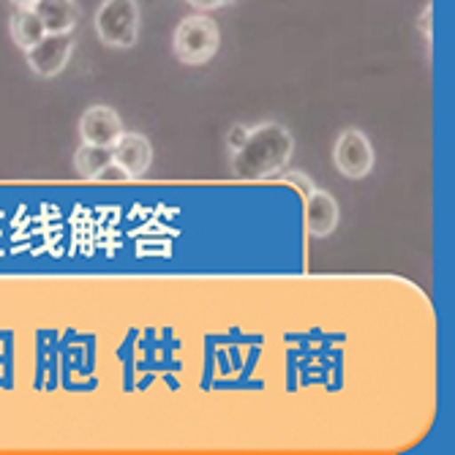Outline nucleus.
Instances as JSON below:
<instances>
[{"label": "nucleus", "instance_id": "f257e3e1", "mask_svg": "<svg viewBox=\"0 0 455 455\" xmlns=\"http://www.w3.org/2000/svg\"><path fill=\"white\" fill-rule=\"evenodd\" d=\"M295 153V137L283 123H259L251 126L243 145L229 156L232 178L237 180H267L283 175Z\"/></svg>", "mask_w": 455, "mask_h": 455}, {"label": "nucleus", "instance_id": "f03ea898", "mask_svg": "<svg viewBox=\"0 0 455 455\" xmlns=\"http://www.w3.org/2000/svg\"><path fill=\"white\" fill-rule=\"evenodd\" d=\"M219 44H221L219 25L211 17H204V14L186 17L178 25L175 38H172L175 58L180 63H186V66H202V63H208L219 52Z\"/></svg>", "mask_w": 455, "mask_h": 455}, {"label": "nucleus", "instance_id": "7ed1b4c3", "mask_svg": "<svg viewBox=\"0 0 455 455\" xmlns=\"http://www.w3.org/2000/svg\"><path fill=\"white\" fill-rule=\"evenodd\" d=\"M96 33L107 47H134L140 38V4L137 0H104L96 12Z\"/></svg>", "mask_w": 455, "mask_h": 455}, {"label": "nucleus", "instance_id": "20e7f679", "mask_svg": "<svg viewBox=\"0 0 455 455\" xmlns=\"http://www.w3.org/2000/svg\"><path fill=\"white\" fill-rule=\"evenodd\" d=\"M374 145L360 129H344L333 145V164L336 170L349 180H363L374 170Z\"/></svg>", "mask_w": 455, "mask_h": 455}, {"label": "nucleus", "instance_id": "39448f33", "mask_svg": "<svg viewBox=\"0 0 455 455\" xmlns=\"http://www.w3.org/2000/svg\"><path fill=\"white\" fill-rule=\"evenodd\" d=\"M71 52H74V38H71V33H47L44 38L38 41V44H33L30 50H25L30 71L36 76H41V79L58 76L66 68Z\"/></svg>", "mask_w": 455, "mask_h": 455}, {"label": "nucleus", "instance_id": "423d86ee", "mask_svg": "<svg viewBox=\"0 0 455 455\" xmlns=\"http://www.w3.org/2000/svg\"><path fill=\"white\" fill-rule=\"evenodd\" d=\"M112 164L123 170L126 180H142L153 164V145L145 134L123 132L112 145Z\"/></svg>", "mask_w": 455, "mask_h": 455}, {"label": "nucleus", "instance_id": "0eeeda50", "mask_svg": "<svg viewBox=\"0 0 455 455\" xmlns=\"http://www.w3.org/2000/svg\"><path fill=\"white\" fill-rule=\"evenodd\" d=\"M120 134H123V120L112 107L96 104V107L85 109V115L79 117V137L88 145L112 148Z\"/></svg>", "mask_w": 455, "mask_h": 455}, {"label": "nucleus", "instance_id": "6e6552de", "mask_svg": "<svg viewBox=\"0 0 455 455\" xmlns=\"http://www.w3.org/2000/svg\"><path fill=\"white\" fill-rule=\"evenodd\" d=\"M339 202L336 196L324 191V188H314L306 196V232L311 237H327L333 235L339 227Z\"/></svg>", "mask_w": 455, "mask_h": 455}, {"label": "nucleus", "instance_id": "1a4fd4ad", "mask_svg": "<svg viewBox=\"0 0 455 455\" xmlns=\"http://www.w3.org/2000/svg\"><path fill=\"white\" fill-rule=\"evenodd\" d=\"M47 33H71L79 22V4L76 0H36L30 6Z\"/></svg>", "mask_w": 455, "mask_h": 455}, {"label": "nucleus", "instance_id": "9d476101", "mask_svg": "<svg viewBox=\"0 0 455 455\" xmlns=\"http://www.w3.org/2000/svg\"><path fill=\"white\" fill-rule=\"evenodd\" d=\"M74 167L82 180H99L112 167V148L82 142V148L74 153Z\"/></svg>", "mask_w": 455, "mask_h": 455}, {"label": "nucleus", "instance_id": "9b49d317", "mask_svg": "<svg viewBox=\"0 0 455 455\" xmlns=\"http://www.w3.org/2000/svg\"><path fill=\"white\" fill-rule=\"evenodd\" d=\"M12 38H14V44L20 50H30L33 44H38L41 38L47 36L44 25H41L38 14L28 6V9H20L14 17H12Z\"/></svg>", "mask_w": 455, "mask_h": 455}, {"label": "nucleus", "instance_id": "f8f14e48", "mask_svg": "<svg viewBox=\"0 0 455 455\" xmlns=\"http://www.w3.org/2000/svg\"><path fill=\"white\" fill-rule=\"evenodd\" d=\"M248 129L251 126H245V123H235L232 126V132L227 134V148H229V156L243 145V140H245V134H248Z\"/></svg>", "mask_w": 455, "mask_h": 455}, {"label": "nucleus", "instance_id": "ddd939ff", "mask_svg": "<svg viewBox=\"0 0 455 455\" xmlns=\"http://www.w3.org/2000/svg\"><path fill=\"white\" fill-rule=\"evenodd\" d=\"M240 0H188V6H194L196 12H213L221 6H235Z\"/></svg>", "mask_w": 455, "mask_h": 455}, {"label": "nucleus", "instance_id": "4468645a", "mask_svg": "<svg viewBox=\"0 0 455 455\" xmlns=\"http://www.w3.org/2000/svg\"><path fill=\"white\" fill-rule=\"evenodd\" d=\"M420 28H423V33H426V38L431 41V4L426 6V12H423V20H420Z\"/></svg>", "mask_w": 455, "mask_h": 455}, {"label": "nucleus", "instance_id": "2eb2a0df", "mask_svg": "<svg viewBox=\"0 0 455 455\" xmlns=\"http://www.w3.org/2000/svg\"><path fill=\"white\" fill-rule=\"evenodd\" d=\"M12 4H17L20 9H28V6H33V4H36V0H12Z\"/></svg>", "mask_w": 455, "mask_h": 455}]
</instances>
